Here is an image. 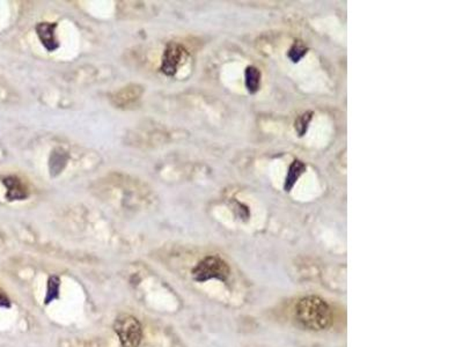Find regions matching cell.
<instances>
[{
    "label": "cell",
    "mask_w": 463,
    "mask_h": 347,
    "mask_svg": "<svg viewBox=\"0 0 463 347\" xmlns=\"http://www.w3.org/2000/svg\"><path fill=\"white\" fill-rule=\"evenodd\" d=\"M296 317L306 328L322 330L331 322V309L321 299L309 297L296 306Z\"/></svg>",
    "instance_id": "cell-1"
},
{
    "label": "cell",
    "mask_w": 463,
    "mask_h": 347,
    "mask_svg": "<svg viewBox=\"0 0 463 347\" xmlns=\"http://www.w3.org/2000/svg\"><path fill=\"white\" fill-rule=\"evenodd\" d=\"M114 330L122 347H139L142 341V324L136 317L122 314L114 323Z\"/></svg>",
    "instance_id": "cell-2"
},
{
    "label": "cell",
    "mask_w": 463,
    "mask_h": 347,
    "mask_svg": "<svg viewBox=\"0 0 463 347\" xmlns=\"http://www.w3.org/2000/svg\"><path fill=\"white\" fill-rule=\"evenodd\" d=\"M192 276L198 282L210 279L226 280L229 276V267L226 262L218 256H207L194 267Z\"/></svg>",
    "instance_id": "cell-3"
},
{
    "label": "cell",
    "mask_w": 463,
    "mask_h": 347,
    "mask_svg": "<svg viewBox=\"0 0 463 347\" xmlns=\"http://www.w3.org/2000/svg\"><path fill=\"white\" fill-rule=\"evenodd\" d=\"M185 57V50L182 46L170 42L165 50L164 58H162V65H161V72L166 75L167 77H173L177 72V68L182 64L183 59Z\"/></svg>",
    "instance_id": "cell-4"
},
{
    "label": "cell",
    "mask_w": 463,
    "mask_h": 347,
    "mask_svg": "<svg viewBox=\"0 0 463 347\" xmlns=\"http://www.w3.org/2000/svg\"><path fill=\"white\" fill-rule=\"evenodd\" d=\"M56 27L57 23H49V22H42L36 26L37 36L48 51H55L59 47L55 36Z\"/></svg>",
    "instance_id": "cell-5"
},
{
    "label": "cell",
    "mask_w": 463,
    "mask_h": 347,
    "mask_svg": "<svg viewBox=\"0 0 463 347\" xmlns=\"http://www.w3.org/2000/svg\"><path fill=\"white\" fill-rule=\"evenodd\" d=\"M4 186H6V198L9 202L13 201H24L28 197V190L18 177L9 176L3 180Z\"/></svg>",
    "instance_id": "cell-6"
},
{
    "label": "cell",
    "mask_w": 463,
    "mask_h": 347,
    "mask_svg": "<svg viewBox=\"0 0 463 347\" xmlns=\"http://www.w3.org/2000/svg\"><path fill=\"white\" fill-rule=\"evenodd\" d=\"M305 171L306 166L303 162L299 161V160L292 162L288 168V171H287L286 181H285L284 189L286 193L292 190L296 181L299 180V177L305 173Z\"/></svg>",
    "instance_id": "cell-7"
},
{
    "label": "cell",
    "mask_w": 463,
    "mask_h": 347,
    "mask_svg": "<svg viewBox=\"0 0 463 347\" xmlns=\"http://www.w3.org/2000/svg\"><path fill=\"white\" fill-rule=\"evenodd\" d=\"M68 153L61 149H55L51 156H50V173H51V176H57L64 169L65 166L68 164Z\"/></svg>",
    "instance_id": "cell-8"
},
{
    "label": "cell",
    "mask_w": 463,
    "mask_h": 347,
    "mask_svg": "<svg viewBox=\"0 0 463 347\" xmlns=\"http://www.w3.org/2000/svg\"><path fill=\"white\" fill-rule=\"evenodd\" d=\"M142 92V88L138 86L125 87V88H123V90L116 94V97H115L116 105H118V106L129 105L130 102L136 101L140 97Z\"/></svg>",
    "instance_id": "cell-9"
},
{
    "label": "cell",
    "mask_w": 463,
    "mask_h": 347,
    "mask_svg": "<svg viewBox=\"0 0 463 347\" xmlns=\"http://www.w3.org/2000/svg\"><path fill=\"white\" fill-rule=\"evenodd\" d=\"M244 82H246V88L250 94L256 93L261 86V72L259 68L255 66H248L246 68V73H244Z\"/></svg>",
    "instance_id": "cell-10"
},
{
    "label": "cell",
    "mask_w": 463,
    "mask_h": 347,
    "mask_svg": "<svg viewBox=\"0 0 463 347\" xmlns=\"http://www.w3.org/2000/svg\"><path fill=\"white\" fill-rule=\"evenodd\" d=\"M306 53H307V48H306L301 42H296V43L291 47V49L288 50L287 56H288V58H290L292 62L298 63L305 57Z\"/></svg>",
    "instance_id": "cell-11"
},
{
    "label": "cell",
    "mask_w": 463,
    "mask_h": 347,
    "mask_svg": "<svg viewBox=\"0 0 463 347\" xmlns=\"http://www.w3.org/2000/svg\"><path fill=\"white\" fill-rule=\"evenodd\" d=\"M59 279L58 277H50L48 284V293H46V304H50L51 301L58 298L59 295Z\"/></svg>",
    "instance_id": "cell-12"
},
{
    "label": "cell",
    "mask_w": 463,
    "mask_h": 347,
    "mask_svg": "<svg viewBox=\"0 0 463 347\" xmlns=\"http://www.w3.org/2000/svg\"><path fill=\"white\" fill-rule=\"evenodd\" d=\"M312 112H306L303 115L300 116L298 119L296 121V130L300 137H303V134L307 132V129H308L309 122L312 119Z\"/></svg>",
    "instance_id": "cell-13"
},
{
    "label": "cell",
    "mask_w": 463,
    "mask_h": 347,
    "mask_svg": "<svg viewBox=\"0 0 463 347\" xmlns=\"http://www.w3.org/2000/svg\"><path fill=\"white\" fill-rule=\"evenodd\" d=\"M0 307H11V301H9V297H7L6 293L3 289H0Z\"/></svg>",
    "instance_id": "cell-14"
}]
</instances>
